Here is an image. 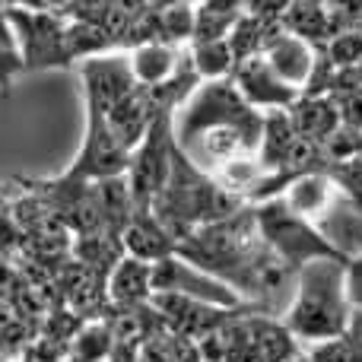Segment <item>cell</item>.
I'll list each match as a JSON object with an SVG mask.
<instances>
[{
    "label": "cell",
    "mask_w": 362,
    "mask_h": 362,
    "mask_svg": "<svg viewBox=\"0 0 362 362\" xmlns=\"http://www.w3.org/2000/svg\"><path fill=\"white\" fill-rule=\"evenodd\" d=\"M232 131L242 134L255 150H261L264 112L245 102V95L229 80H206L187 95V102L175 112V144L187 146L204 134Z\"/></svg>",
    "instance_id": "cell-2"
},
{
    "label": "cell",
    "mask_w": 362,
    "mask_h": 362,
    "mask_svg": "<svg viewBox=\"0 0 362 362\" xmlns=\"http://www.w3.org/2000/svg\"><path fill=\"white\" fill-rule=\"evenodd\" d=\"M255 216H257V229H261V238L267 242V248L274 251L276 257H283L296 274H299L305 264L321 261V257L353 261V257H346L312 219L289 210V204L283 197L255 204Z\"/></svg>",
    "instance_id": "cell-3"
},
{
    "label": "cell",
    "mask_w": 362,
    "mask_h": 362,
    "mask_svg": "<svg viewBox=\"0 0 362 362\" xmlns=\"http://www.w3.org/2000/svg\"><path fill=\"white\" fill-rule=\"evenodd\" d=\"M80 76H83V93H86V108L102 115H108L115 105H121L140 86L127 51H108V54L89 57V61L80 64Z\"/></svg>",
    "instance_id": "cell-8"
},
{
    "label": "cell",
    "mask_w": 362,
    "mask_h": 362,
    "mask_svg": "<svg viewBox=\"0 0 362 362\" xmlns=\"http://www.w3.org/2000/svg\"><path fill=\"white\" fill-rule=\"evenodd\" d=\"M296 140H299V134H296L289 112H283V108H276V112H264V134H261L257 163L264 165L267 175H276V172L286 169Z\"/></svg>",
    "instance_id": "cell-17"
},
{
    "label": "cell",
    "mask_w": 362,
    "mask_h": 362,
    "mask_svg": "<svg viewBox=\"0 0 362 362\" xmlns=\"http://www.w3.org/2000/svg\"><path fill=\"white\" fill-rule=\"evenodd\" d=\"M191 64L200 80H229L235 70V54L229 48V38H213V42H191Z\"/></svg>",
    "instance_id": "cell-19"
},
{
    "label": "cell",
    "mask_w": 362,
    "mask_h": 362,
    "mask_svg": "<svg viewBox=\"0 0 362 362\" xmlns=\"http://www.w3.org/2000/svg\"><path fill=\"white\" fill-rule=\"evenodd\" d=\"M340 191L325 172H308V175H299L293 185L283 191V200L289 204V210L299 213V216L312 219L315 226L331 213V206L337 204Z\"/></svg>",
    "instance_id": "cell-14"
},
{
    "label": "cell",
    "mask_w": 362,
    "mask_h": 362,
    "mask_svg": "<svg viewBox=\"0 0 362 362\" xmlns=\"http://www.w3.org/2000/svg\"><path fill=\"white\" fill-rule=\"evenodd\" d=\"M0 45H4V48H16V35H13L10 16H6L4 6H0Z\"/></svg>",
    "instance_id": "cell-27"
},
{
    "label": "cell",
    "mask_w": 362,
    "mask_h": 362,
    "mask_svg": "<svg viewBox=\"0 0 362 362\" xmlns=\"http://www.w3.org/2000/svg\"><path fill=\"white\" fill-rule=\"evenodd\" d=\"M127 54H131V67L140 86H163V83H169L178 74L181 61H185V51L165 42H144L137 48H131Z\"/></svg>",
    "instance_id": "cell-16"
},
{
    "label": "cell",
    "mask_w": 362,
    "mask_h": 362,
    "mask_svg": "<svg viewBox=\"0 0 362 362\" xmlns=\"http://www.w3.org/2000/svg\"><path fill=\"white\" fill-rule=\"evenodd\" d=\"M16 35V48L23 54L25 70L70 67L74 57L67 48V23L57 10H6Z\"/></svg>",
    "instance_id": "cell-4"
},
{
    "label": "cell",
    "mask_w": 362,
    "mask_h": 362,
    "mask_svg": "<svg viewBox=\"0 0 362 362\" xmlns=\"http://www.w3.org/2000/svg\"><path fill=\"white\" fill-rule=\"evenodd\" d=\"M124 251L146 264H159L178 251V242L165 232V226L153 216V210H137L124 229Z\"/></svg>",
    "instance_id": "cell-11"
},
{
    "label": "cell",
    "mask_w": 362,
    "mask_h": 362,
    "mask_svg": "<svg viewBox=\"0 0 362 362\" xmlns=\"http://www.w3.org/2000/svg\"><path fill=\"white\" fill-rule=\"evenodd\" d=\"M232 83H235V89L245 95V102L255 105L257 112H276V108L289 112L302 95L299 89L286 86V83L270 70V64L264 61V54L238 61L235 70H232Z\"/></svg>",
    "instance_id": "cell-9"
},
{
    "label": "cell",
    "mask_w": 362,
    "mask_h": 362,
    "mask_svg": "<svg viewBox=\"0 0 362 362\" xmlns=\"http://www.w3.org/2000/svg\"><path fill=\"white\" fill-rule=\"evenodd\" d=\"M156 293L187 296V299L210 302V305H219V308H248L251 305V302H245L232 286H226L216 276L204 274L200 267L187 264L185 257H178V255L153 264V296Z\"/></svg>",
    "instance_id": "cell-7"
},
{
    "label": "cell",
    "mask_w": 362,
    "mask_h": 362,
    "mask_svg": "<svg viewBox=\"0 0 362 362\" xmlns=\"http://www.w3.org/2000/svg\"><path fill=\"white\" fill-rule=\"evenodd\" d=\"M115 353V331L105 318L86 321L70 340L67 362H105Z\"/></svg>",
    "instance_id": "cell-18"
},
{
    "label": "cell",
    "mask_w": 362,
    "mask_h": 362,
    "mask_svg": "<svg viewBox=\"0 0 362 362\" xmlns=\"http://www.w3.org/2000/svg\"><path fill=\"white\" fill-rule=\"evenodd\" d=\"M340 108V121L350 131H362V89H346V93H331Z\"/></svg>",
    "instance_id": "cell-22"
},
{
    "label": "cell",
    "mask_w": 362,
    "mask_h": 362,
    "mask_svg": "<svg viewBox=\"0 0 362 362\" xmlns=\"http://www.w3.org/2000/svg\"><path fill=\"white\" fill-rule=\"evenodd\" d=\"M346 267L350 261L321 257L299 270L296 296L280 318L296 340L312 346L346 334L353 312H356L346 293Z\"/></svg>",
    "instance_id": "cell-1"
},
{
    "label": "cell",
    "mask_w": 362,
    "mask_h": 362,
    "mask_svg": "<svg viewBox=\"0 0 362 362\" xmlns=\"http://www.w3.org/2000/svg\"><path fill=\"white\" fill-rule=\"evenodd\" d=\"M19 70H25L19 48H4L0 45V95H10V83Z\"/></svg>",
    "instance_id": "cell-23"
},
{
    "label": "cell",
    "mask_w": 362,
    "mask_h": 362,
    "mask_svg": "<svg viewBox=\"0 0 362 362\" xmlns=\"http://www.w3.org/2000/svg\"><path fill=\"white\" fill-rule=\"evenodd\" d=\"M280 25L289 35H299L312 45H327L337 35V19H334L331 4L325 0H289Z\"/></svg>",
    "instance_id": "cell-13"
},
{
    "label": "cell",
    "mask_w": 362,
    "mask_h": 362,
    "mask_svg": "<svg viewBox=\"0 0 362 362\" xmlns=\"http://www.w3.org/2000/svg\"><path fill=\"white\" fill-rule=\"evenodd\" d=\"M261 54H264V61L270 64V70H274L286 86L299 89V93L308 89L315 67H318V45L305 42V38H299V35H289L286 29H280L270 35V42L264 45Z\"/></svg>",
    "instance_id": "cell-10"
},
{
    "label": "cell",
    "mask_w": 362,
    "mask_h": 362,
    "mask_svg": "<svg viewBox=\"0 0 362 362\" xmlns=\"http://www.w3.org/2000/svg\"><path fill=\"white\" fill-rule=\"evenodd\" d=\"M172 156H175V112H165L153 121L144 144L131 153L127 185L137 210H150L153 200L159 197L172 175Z\"/></svg>",
    "instance_id": "cell-5"
},
{
    "label": "cell",
    "mask_w": 362,
    "mask_h": 362,
    "mask_svg": "<svg viewBox=\"0 0 362 362\" xmlns=\"http://www.w3.org/2000/svg\"><path fill=\"white\" fill-rule=\"evenodd\" d=\"M108 299L118 308L153 302V264L124 255L108 276Z\"/></svg>",
    "instance_id": "cell-15"
},
{
    "label": "cell",
    "mask_w": 362,
    "mask_h": 362,
    "mask_svg": "<svg viewBox=\"0 0 362 362\" xmlns=\"http://www.w3.org/2000/svg\"><path fill=\"white\" fill-rule=\"evenodd\" d=\"M305 353L312 362H362V312H353L346 334L325 344H312Z\"/></svg>",
    "instance_id": "cell-20"
},
{
    "label": "cell",
    "mask_w": 362,
    "mask_h": 362,
    "mask_svg": "<svg viewBox=\"0 0 362 362\" xmlns=\"http://www.w3.org/2000/svg\"><path fill=\"white\" fill-rule=\"evenodd\" d=\"M325 48H327V57H331V64L337 70L353 67L356 61H362V23L346 25L344 32H337V35L325 45Z\"/></svg>",
    "instance_id": "cell-21"
},
{
    "label": "cell",
    "mask_w": 362,
    "mask_h": 362,
    "mask_svg": "<svg viewBox=\"0 0 362 362\" xmlns=\"http://www.w3.org/2000/svg\"><path fill=\"white\" fill-rule=\"evenodd\" d=\"M127 169H131V150L112 131L108 115L86 108V137L64 175L74 181H105L127 175Z\"/></svg>",
    "instance_id": "cell-6"
},
{
    "label": "cell",
    "mask_w": 362,
    "mask_h": 362,
    "mask_svg": "<svg viewBox=\"0 0 362 362\" xmlns=\"http://www.w3.org/2000/svg\"><path fill=\"white\" fill-rule=\"evenodd\" d=\"M4 10H54V0H0Z\"/></svg>",
    "instance_id": "cell-26"
},
{
    "label": "cell",
    "mask_w": 362,
    "mask_h": 362,
    "mask_svg": "<svg viewBox=\"0 0 362 362\" xmlns=\"http://www.w3.org/2000/svg\"><path fill=\"white\" fill-rule=\"evenodd\" d=\"M0 362H23V356H13V353H4V350H0Z\"/></svg>",
    "instance_id": "cell-28"
},
{
    "label": "cell",
    "mask_w": 362,
    "mask_h": 362,
    "mask_svg": "<svg viewBox=\"0 0 362 362\" xmlns=\"http://www.w3.org/2000/svg\"><path fill=\"white\" fill-rule=\"evenodd\" d=\"M289 118H293V127L299 137L315 140L321 146L344 127L334 95H299V102L289 108Z\"/></svg>",
    "instance_id": "cell-12"
},
{
    "label": "cell",
    "mask_w": 362,
    "mask_h": 362,
    "mask_svg": "<svg viewBox=\"0 0 362 362\" xmlns=\"http://www.w3.org/2000/svg\"><path fill=\"white\" fill-rule=\"evenodd\" d=\"M346 293L356 312H362V255L353 257L350 267H346Z\"/></svg>",
    "instance_id": "cell-24"
},
{
    "label": "cell",
    "mask_w": 362,
    "mask_h": 362,
    "mask_svg": "<svg viewBox=\"0 0 362 362\" xmlns=\"http://www.w3.org/2000/svg\"><path fill=\"white\" fill-rule=\"evenodd\" d=\"M346 89H362V61H356L353 67H344L334 74L331 93H346Z\"/></svg>",
    "instance_id": "cell-25"
}]
</instances>
